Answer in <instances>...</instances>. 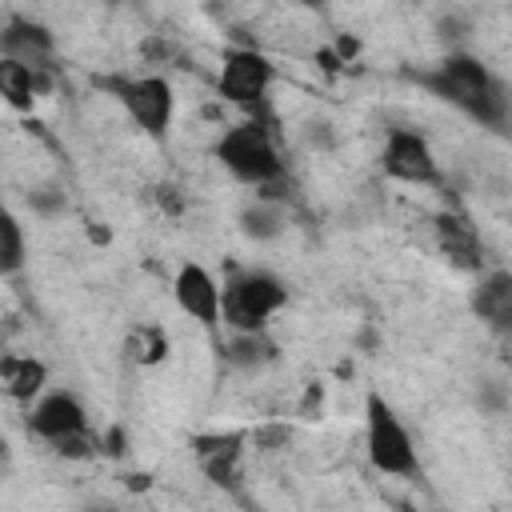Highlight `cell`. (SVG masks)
Returning <instances> with one entry per match:
<instances>
[{
  "label": "cell",
  "instance_id": "obj_10",
  "mask_svg": "<svg viewBox=\"0 0 512 512\" xmlns=\"http://www.w3.org/2000/svg\"><path fill=\"white\" fill-rule=\"evenodd\" d=\"M0 56H12L36 72H44L56 56V40L52 32L40 24V20H28V16H12L4 28H0Z\"/></svg>",
  "mask_w": 512,
  "mask_h": 512
},
{
  "label": "cell",
  "instance_id": "obj_6",
  "mask_svg": "<svg viewBox=\"0 0 512 512\" xmlns=\"http://www.w3.org/2000/svg\"><path fill=\"white\" fill-rule=\"evenodd\" d=\"M276 80V64L256 52V48H228L220 56V72H216V96L224 104H240V108H256L268 88Z\"/></svg>",
  "mask_w": 512,
  "mask_h": 512
},
{
  "label": "cell",
  "instance_id": "obj_1",
  "mask_svg": "<svg viewBox=\"0 0 512 512\" xmlns=\"http://www.w3.org/2000/svg\"><path fill=\"white\" fill-rule=\"evenodd\" d=\"M436 100L460 108L464 116H472L476 124L504 132L508 124V84L472 52H448L436 68L416 76Z\"/></svg>",
  "mask_w": 512,
  "mask_h": 512
},
{
  "label": "cell",
  "instance_id": "obj_20",
  "mask_svg": "<svg viewBox=\"0 0 512 512\" xmlns=\"http://www.w3.org/2000/svg\"><path fill=\"white\" fill-rule=\"evenodd\" d=\"M248 440H252L260 452H276V448H284V444L292 440V428H288V424H268V428L248 432Z\"/></svg>",
  "mask_w": 512,
  "mask_h": 512
},
{
  "label": "cell",
  "instance_id": "obj_12",
  "mask_svg": "<svg viewBox=\"0 0 512 512\" xmlns=\"http://www.w3.org/2000/svg\"><path fill=\"white\" fill-rule=\"evenodd\" d=\"M48 384V364L36 356H20V352H4L0 356V392L16 404H32Z\"/></svg>",
  "mask_w": 512,
  "mask_h": 512
},
{
  "label": "cell",
  "instance_id": "obj_15",
  "mask_svg": "<svg viewBox=\"0 0 512 512\" xmlns=\"http://www.w3.org/2000/svg\"><path fill=\"white\" fill-rule=\"evenodd\" d=\"M472 308L492 328H508V320H512V276L508 272H488L480 280L476 296H472Z\"/></svg>",
  "mask_w": 512,
  "mask_h": 512
},
{
  "label": "cell",
  "instance_id": "obj_16",
  "mask_svg": "<svg viewBox=\"0 0 512 512\" xmlns=\"http://www.w3.org/2000/svg\"><path fill=\"white\" fill-rule=\"evenodd\" d=\"M224 360L236 372H260L264 364L276 360V344L268 340V328L264 332H232V340L224 344Z\"/></svg>",
  "mask_w": 512,
  "mask_h": 512
},
{
  "label": "cell",
  "instance_id": "obj_3",
  "mask_svg": "<svg viewBox=\"0 0 512 512\" xmlns=\"http://www.w3.org/2000/svg\"><path fill=\"white\" fill-rule=\"evenodd\" d=\"M216 160L228 176H236L240 184H252V188H272L276 180H284L288 164L272 140V132L260 124V120H244V124H232L220 132L216 140Z\"/></svg>",
  "mask_w": 512,
  "mask_h": 512
},
{
  "label": "cell",
  "instance_id": "obj_8",
  "mask_svg": "<svg viewBox=\"0 0 512 512\" xmlns=\"http://www.w3.org/2000/svg\"><path fill=\"white\" fill-rule=\"evenodd\" d=\"M80 428H88V408H84V400L76 396V392H68V388H44L32 404H28V432L32 436H40L44 444H56L60 436H72V432H80Z\"/></svg>",
  "mask_w": 512,
  "mask_h": 512
},
{
  "label": "cell",
  "instance_id": "obj_21",
  "mask_svg": "<svg viewBox=\"0 0 512 512\" xmlns=\"http://www.w3.org/2000/svg\"><path fill=\"white\" fill-rule=\"evenodd\" d=\"M288 4H296V8H308V12H316V8H324V0H288Z\"/></svg>",
  "mask_w": 512,
  "mask_h": 512
},
{
  "label": "cell",
  "instance_id": "obj_4",
  "mask_svg": "<svg viewBox=\"0 0 512 512\" xmlns=\"http://www.w3.org/2000/svg\"><path fill=\"white\" fill-rule=\"evenodd\" d=\"M364 448H368V464L380 476L408 480V476L420 472V456H416L412 432L404 428V420L396 416V408L380 392L364 396Z\"/></svg>",
  "mask_w": 512,
  "mask_h": 512
},
{
  "label": "cell",
  "instance_id": "obj_9",
  "mask_svg": "<svg viewBox=\"0 0 512 512\" xmlns=\"http://www.w3.org/2000/svg\"><path fill=\"white\" fill-rule=\"evenodd\" d=\"M172 300L200 328H220V280L204 264L188 260V264L176 268V276H172Z\"/></svg>",
  "mask_w": 512,
  "mask_h": 512
},
{
  "label": "cell",
  "instance_id": "obj_7",
  "mask_svg": "<svg viewBox=\"0 0 512 512\" xmlns=\"http://www.w3.org/2000/svg\"><path fill=\"white\" fill-rule=\"evenodd\" d=\"M380 168L400 180V184H436L440 180V164H436V152L432 144L416 132V128H392L384 136V152H380Z\"/></svg>",
  "mask_w": 512,
  "mask_h": 512
},
{
  "label": "cell",
  "instance_id": "obj_17",
  "mask_svg": "<svg viewBox=\"0 0 512 512\" xmlns=\"http://www.w3.org/2000/svg\"><path fill=\"white\" fill-rule=\"evenodd\" d=\"M24 260H28V240H24L20 216L0 196V276H16L24 268Z\"/></svg>",
  "mask_w": 512,
  "mask_h": 512
},
{
  "label": "cell",
  "instance_id": "obj_13",
  "mask_svg": "<svg viewBox=\"0 0 512 512\" xmlns=\"http://www.w3.org/2000/svg\"><path fill=\"white\" fill-rule=\"evenodd\" d=\"M36 96H40V72L12 56H0V104H8L12 112H32Z\"/></svg>",
  "mask_w": 512,
  "mask_h": 512
},
{
  "label": "cell",
  "instance_id": "obj_2",
  "mask_svg": "<svg viewBox=\"0 0 512 512\" xmlns=\"http://www.w3.org/2000/svg\"><path fill=\"white\" fill-rule=\"evenodd\" d=\"M288 304V284L272 268H240L220 288V324L228 332H264Z\"/></svg>",
  "mask_w": 512,
  "mask_h": 512
},
{
  "label": "cell",
  "instance_id": "obj_19",
  "mask_svg": "<svg viewBox=\"0 0 512 512\" xmlns=\"http://www.w3.org/2000/svg\"><path fill=\"white\" fill-rule=\"evenodd\" d=\"M28 204H32L36 216H64L68 212V192H64V184L44 180V184L28 188Z\"/></svg>",
  "mask_w": 512,
  "mask_h": 512
},
{
  "label": "cell",
  "instance_id": "obj_5",
  "mask_svg": "<svg viewBox=\"0 0 512 512\" xmlns=\"http://www.w3.org/2000/svg\"><path fill=\"white\" fill-rule=\"evenodd\" d=\"M116 96V104L128 112V120L152 136V140H164L168 128H172V116H176V92L168 84V76L160 72H144V76H116V80H104Z\"/></svg>",
  "mask_w": 512,
  "mask_h": 512
},
{
  "label": "cell",
  "instance_id": "obj_22",
  "mask_svg": "<svg viewBox=\"0 0 512 512\" xmlns=\"http://www.w3.org/2000/svg\"><path fill=\"white\" fill-rule=\"evenodd\" d=\"M4 464H8V444L0 440V468H4Z\"/></svg>",
  "mask_w": 512,
  "mask_h": 512
},
{
  "label": "cell",
  "instance_id": "obj_18",
  "mask_svg": "<svg viewBox=\"0 0 512 512\" xmlns=\"http://www.w3.org/2000/svg\"><path fill=\"white\" fill-rule=\"evenodd\" d=\"M168 332L160 328V324H136L132 332H128V356L136 360V364H144V368H152V364H164L168 360Z\"/></svg>",
  "mask_w": 512,
  "mask_h": 512
},
{
  "label": "cell",
  "instance_id": "obj_14",
  "mask_svg": "<svg viewBox=\"0 0 512 512\" xmlns=\"http://www.w3.org/2000/svg\"><path fill=\"white\" fill-rule=\"evenodd\" d=\"M236 224H240V232H244L252 244H272V240L284 236L288 216H284V208H280L272 196H260V200H252V204L240 208Z\"/></svg>",
  "mask_w": 512,
  "mask_h": 512
},
{
  "label": "cell",
  "instance_id": "obj_11",
  "mask_svg": "<svg viewBox=\"0 0 512 512\" xmlns=\"http://www.w3.org/2000/svg\"><path fill=\"white\" fill-rule=\"evenodd\" d=\"M244 444H248V432H196L192 436V456H196V464L208 480L228 484V480H236Z\"/></svg>",
  "mask_w": 512,
  "mask_h": 512
}]
</instances>
